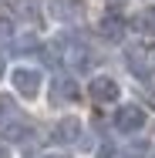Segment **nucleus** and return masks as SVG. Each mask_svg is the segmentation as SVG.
Masks as SVG:
<instances>
[{"instance_id":"1","label":"nucleus","mask_w":155,"mask_h":158,"mask_svg":"<svg viewBox=\"0 0 155 158\" xmlns=\"http://www.w3.org/2000/svg\"><path fill=\"white\" fill-rule=\"evenodd\" d=\"M7 81H10L14 94L20 98V101H27V104L41 101L44 84H47L44 67H37V64H14V67H7Z\"/></svg>"},{"instance_id":"2","label":"nucleus","mask_w":155,"mask_h":158,"mask_svg":"<svg viewBox=\"0 0 155 158\" xmlns=\"http://www.w3.org/2000/svg\"><path fill=\"white\" fill-rule=\"evenodd\" d=\"M125 67L138 77V81H155V44L152 40H135L125 47Z\"/></svg>"},{"instance_id":"3","label":"nucleus","mask_w":155,"mask_h":158,"mask_svg":"<svg viewBox=\"0 0 155 158\" xmlns=\"http://www.w3.org/2000/svg\"><path fill=\"white\" fill-rule=\"evenodd\" d=\"M111 128L118 135H128V138L131 135H142L149 128V111L142 104H135V101H118L115 111H111Z\"/></svg>"},{"instance_id":"4","label":"nucleus","mask_w":155,"mask_h":158,"mask_svg":"<svg viewBox=\"0 0 155 158\" xmlns=\"http://www.w3.org/2000/svg\"><path fill=\"white\" fill-rule=\"evenodd\" d=\"M84 94L91 98L94 104H101V108H115L125 98V91H122V81H118L115 74H91Z\"/></svg>"},{"instance_id":"5","label":"nucleus","mask_w":155,"mask_h":158,"mask_svg":"<svg viewBox=\"0 0 155 158\" xmlns=\"http://www.w3.org/2000/svg\"><path fill=\"white\" fill-rule=\"evenodd\" d=\"M81 98H84V91H81V84H78L71 74H58V77L51 81V104L71 108V104H78Z\"/></svg>"},{"instance_id":"6","label":"nucleus","mask_w":155,"mask_h":158,"mask_svg":"<svg viewBox=\"0 0 155 158\" xmlns=\"http://www.w3.org/2000/svg\"><path fill=\"white\" fill-rule=\"evenodd\" d=\"M128 31H131V27H128V20H125L115 7H108V10L98 17V34H101L108 44H125Z\"/></svg>"},{"instance_id":"7","label":"nucleus","mask_w":155,"mask_h":158,"mask_svg":"<svg viewBox=\"0 0 155 158\" xmlns=\"http://www.w3.org/2000/svg\"><path fill=\"white\" fill-rule=\"evenodd\" d=\"M84 135V121L78 118V114H64V118H58L54 121V128H51V145H61V148H67V145H74L78 138Z\"/></svg>"},{"instance_id":"8","label":"nucleus","mask_w":155,"mask_h":158,"mask_svg":"<svg viewBox=\"0 0 155 158\" xmlns=\"http://www.w3.org/2000/svg\"><path fill=\"white\" fill-rule=\"evenodd\" d=\"M64 61H67L71 71L84 74V71L91 67V47H88L84 40H78V37H67V40H64Z\"/></svg>"},{"instance_id":"9","label":"nucleus","mask_w":155,"mask_h":158,"mask_svg":"<svg viewBox=\"0 0 155 158\" xmlns=\"http://www.w3.org/2000/svg\"><path fill=\"white\" fill-rule=\"evenodd\" d=\"M47 14L58 20V24H74L81 17V3L78 0H51L47 3Z\"/></svg>"},{"instance_id":"10","label":"nucleus","mask_w":155,"mask_h":158,"mask_svg":"<svg viewBox=\"0 0 155 158\" xmlns=\"http://www.w3.org/2000/svg\"><path fill=\"white\" fill-rule=\"evenodd\" d=\"M128 27L135 34H142V37H155V7H142V10L128 20Z\"/></svg>"},{"instance_id":"11","label":"nucleus","mask_w":155,"mask_h":158,"mask_svg":"<svg viewBox=\"0 0 155 158\" xmlns=\"http://www.w3.org/2000/svg\"><path fill=\"white\" fill-rule=\"evenodd\" d=\"M31 135H34V128L31 125H24V121H3V141H17V145H24V141H31Z\"/></svg>"},{"instance_id":"12","label":"nucleus","mask_w":155,"mask_h":158,"mask_svg":"<svg viewBox=\"0 0 155 158\" xmlns=\"http://www.w3.org/2000/svg\"><path fill=\"white\" fill-rule=\"evenodd\" d=\"M152 152H155V148H152V141H149V138L131 135V141L122 148V155H118V158H152Z\"/></svg>"},{"instance_id":"13","label":"nucleus","mask_w":155,"mask_h":158,"mask_svg":"<svg viewBox=\"0 0 155 158\" xmlns=\"http://www.w3.org/2000/svg\"><path fill=\"white\" fill-rule=\"evenodd\" d=\"M14 37H17V24H14V17L0 10V40H14Z\"/></svg>"},{"instance_id":"14","label":"nucleus","mask_w":155,"mask_h":158,"mask_svg":"<svg viewBox=\"0 0 155 158\" xmlns=\"http://www.w3.org/2000/svg\"><path fill=\"white\" fill-rule=\"evenodd\" d=\"M20 14H24L27 20H41V17H44V10H41L37 0H20Z\"/></svg>"},{"instance_id":"15","label":"nucleus","mask_w":155,"mask_h":158,"mask_svg":"<svg viewBox=\"0 0 155 158\" xmlns=\"http://www.w3.org/2000/svg\"><path fill=\"white\" fill-rule=\"evenodd\" d=\"M94 158H115V148H111V145L105 141V145H101V148L94 152Z\"/></svg>"},{"instance_id":"16","label":"nucleus","mask_w":155,"mask_h":158,"mask_svg":"<svg viewBox=\"0 0 155 158\" xmlns=\"http://www.w3.org/2000/svg\"><path fill=\"white\" fill-rule=\"evenodd\" d=\"M0 158H14V148H10V141H0Z\"/></svg>"},{"instance_id":"17","label":"nucleus","mask_w":155,"mask_h":158,"mask_svg":"<svg viewBox=\"0 0 155 158\" xmlns=\"http://www.w3.org/2000/svg\"><path fill=\"white\" fill-rule=\"evenodd\" d=\"M3 77H7V57L0 54V81H3Z\"/></svg>"},{"instance_id":"18","label":"nucleus","mask_w":155,"mask_h":158,"mask_svg":"<svg viewBox=\"0 0 155 158\" xmlns=\"http://www.w3.org/2000/svg\"><path fill=\"white\" fill-rule=\"evenodd\" d=\"M31 158H64V155H58V152H44V155H31Z\"/></svg>"}]
</instances>
